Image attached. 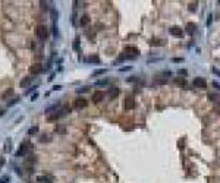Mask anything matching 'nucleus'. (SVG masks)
I'll use <instances>...</instances> for the list:
<instances>
[{
    "mask_svg": "<svg viewBox=\"0 0 220 183\" xmlns=\"http://www.w3.org/2000/svg\"><path fill=\"white\" fill-rule=\"evenodd\" d=\"M30 151H31V144L28 142V141H25V142H22V145L19 147V149L16 151V157H25L27 154H30Z\"/></svg>",
    "mask_w": 220,
    "mask_h": 183,
    "instance_id": "1",
    "label": "nucleus"
},
{
    "mask_svg": "<svg viewBox=\"0 0 220 183\" xmlns=\"http://www.w3.org/2000/svg\"><path fill=\"white\" fill-rule=\"evenodd\" d=\"M35 35L40 38V40H46L49 37V28L46 25H38L35 28Z\"/></svg>",
    "mask_w": 220,
    "mask_h": 183,
    "instance_id": "2",
    "label": "nucleus"
},
{
    "mask_svg": "<svg viewBox=\"0 0 220 183\" xmlns=\"http://www.w3.org/2000/svg\"><path fill=\"white\" fill-rule=\"evenodd\" d=\"M123 107H125V110H134V108H135V100H134V97L128 95V97L125 98Z\"/></svg>",
    "mask_w": 220,
    "mask_h": 183,
    "instance_id": "3",
    "label": "nucleus"
},
{
    "mask_svg": "<svg viewBox=\"0 0 220 183\" xmlns=\"http://www.w3.org/2000/svg\"><path fill=\"white\" fill-rule=\"evenodd\" d=\"M30 72H31L32 75H40V73H43V72H44V64H41V63L32 64V66L30 67Z\"/></svg>",
    "mask_w": 220,
    "mask_h": 183,
    "instance_id": "4",
    "label": "nucleus"
},
{
    "mask_svg": "<svg viewBox=\"0 0 220 183\" xmlns=\"http://www.w3.org/2000/svg\"><path fill=\"white\" fill-rule=\"evenodd\" d=\"M192 84H194V86L198 88V89H206V88H207V81H206L204 78H195Z\"/></svg>",
    "mask_w": 220,
    "mask_h": 183,
    "instance_id": "5",
    "label": "nucleus"
},
{
    "mask_svg": "<svg viewBox=\"0 0 220 183\" xmlns=\"http://www.w3.org/2000/svg\"><path fill=\"white\" fill-rule=\"evenodd\" d=\"M125 53L129 54V56H134V57L140 56V50L137 47H134V45H126V47H125Z\"/></svg>",
    "mask_w": 220,
    "mask_h": 183,
    "instance_id": "6",
    "label": "nucleus"
},
{
    "mask_svg": "<svg viewBox=\"0 0 220 183\" xmlns=\"http://www.w3.org/2000/svg\"><path fill=\"white\" fill-rule=\"evenodd\" d=\"M75 108H78V110H81V108H85L87 106H88V100H85V98H82V97H79L76 101H75Z\"/></svg>",
    "mask_w": 220,
    "mask_h": 183,
    "instance_id": "7",
    "label": "nucleus"
},
{
    "mask_svg": "<svg viewBox=\"0 0 220 183\" xmlns=\"http://www.w3.org/2000/svg\"><path fill=\"white\" fill-rule=\"evenodd\" d=\"M169 32H170V35L178 37V38H181V37L184 35V31H182V28H179V27H172V28L169 29Z\"/></svg>",
    "mask_w": 220,
    "mask_h": 183,
    "instance_id": "8",
    "label": "nucleus"
},
{
    "mask_svg": "<svg viewBox=\"0 0 220 183\" xmlns=\"http://www.w3.org/2000/svg\"><path fill=\"white\" fill-rule=\"evenodd\" d=\"M104 97H106V94L103 93V91H96V93L93 94V101L94 103H100L101 100H104Z\"/></svg>",
    "mask_w": 220,
    "mask_h": 183,
    "instance_id": "9",
    "label": "nucleus"
},
{
    "mask_svg": "<svg viewBox=\"0 0 220 183\" xmlns=\"http://www.w3.org/2000/svg\"><path fill=\"white\" fill-rule=\"evenodd\" d=\"M148 44L151 45V47H160V45L164 44V40H162V38H151L148 41Z\"/></svg>",
    "mask_w": 220,
    "mask_h": 183,
    "instance_id": "10",
    "label": "nucleus"
},
{
    "mask_svg": "<svg viewBox=\"0 0 220 183\" xmlns=\"http://www.w3.org/2000/svg\"><path fill=\"white\" fill-rule=\"evenodd\" d=\"M173 82H175L176 85H181L182 88H186V79H185L184 76H178V78H175V79H173Z\"/></svg>",
    "mask_w": 220,
    "mask_h": 183,
    "instance_id": "11",
    "label": "nucleus"
},
{
    "mask_svg": "<svg viewBox=\"0 0 220 183\" xmlns=\"http://www.w3.org/2000/svg\"><path fill=\"white\" fill-rule=\"evenodd\" d=\"M90 22H91V18L88 16V15H84V16H81V19H79V25H81V27H87Z\"/></svg>",
    "mask_w": 220,
    "mask_h": 183,
    "instance_id": "12",
    "label": "nucleus"
},
{
    "mask_svg": "<svg viewBox=\"0 0 220 183\" xmlns=\"http://www.w3.org/2000/svg\"><path fill=\"white\" fill-rule=\"evenodd\" d=\"M31 82H32V76H27V78H24V79L21 81V88H25V86H28Z\"/></svg>",
    "mask_w": 220,
    "mask_h": 183,
    "instance_id": "13",
    "label": "nucleus"
},
{
    "mask_svg": "<svg viewBox=\"0 0 220 183\" xmlns=\"http://www.w3.org/2000/svg\"><path fill=\"white\" fill-rule=\"evenodd\" d=\"M195 29H197V25L194 24V22H188V24H186V31H188L189 34H194Z\"/></svg>",
    "mask_w": 220,
    "mask_h": 183,
    "instance_id": "14",
    "label": "nucleus"
},
{
    "mask_svg": "<svg viewBox=\"0 0 220 183\" xmlns=\"http://www.w3.org/2000/svg\"><path fill=\"white\" fill-rule=\"evenodd\" d=\"M79 44H81L79 37H75V40H74V42H72V49H74L75 51H78V50H79Z\"/></svg>",
    "mask_w": 220,
    "mask_h": 183,
    "instance_id": "15",
    "label": "nucleus"
},
{
    "mask_svg": "<svg viewBox=\"0 0 220 183\" xmlns=\"http://www.w3.org/2000/svg\"><path fill=\"white\" fill-rule=\"evenodd\" d=\"M109 95H110V98L118 97V95H119V89H118V88H110V89H109Z\"/></svg>",
    "mask_w": 220,
    "mask_h": 183,
    "instance_id": "16",
    "label": "nucleus"
},
{
    "mask_svg": "<svg viewBox=\"0 0 220 183\" xmlns=\"http://www.w3.org/2000/svg\"><path fill=\"white\" fill-rule=\"evenodd\" d=\"M87 62L88 63H100V57L97 56V54H93V56H90L87 59Z\"/></svg>",
    "mask_w": 220,
    "mask_h": 183,
    "instance_id": "17",
    "label": "nucleus"
},
{
    "mask_svg": "<svg viewBox=\"0 0 220 183\" xmlns=\"http://www.w3.org/2000/svg\"><path fill=\"white\" fill-rule=\"evenodd\" d=\"M37 180H38L40 183H52V179H50V177H46V176H38Z\"/></svg>",
    "mask_w": 220,
    "mask_h": 183,
    "instance_id": "18",
    "label": "nucleus"
},
{
    "mask_svg": "<svg viewBox=\"0 0 220 183\" xmlns=\"http://www.w3.org/2000/svg\"><path fill=\"white\" fill-rule=\"evenodd\" d=\"M12 94H13V89H12V88L8 89V91H5V93L2 94V100H6V98H8L9 95H12Z\"/></svg>",
    "mask_w": 220,
    "mask_h": 183,
    "instance_id": "19",
    "label": "nucleus"
},
{
    "mask_svg": "<svg viewBox=\"0 0 220 183\" xmlns=\"http://www.w3.org/2000/svg\"><path fill=\"white\" fill-rule=\"evenodd\" d=\"M21 101V97H13L9 103H8V107H10V106H13V104H16V103H19Z\"/></svg>",
    "mask_w": 220,
    "mask_h": 183,
    "instance_id": "20",
    "label": "nucleus"
},
{
    "mask_svg": "<svg viewBox=\"0 0 220 183\" xmlns=\"http://www.w3.org/2000/svg\"><path fill=\"white\" fill-rule=\"evenodd\" d=\"M109 82H110L109 79H100V81H97V82H96V85H98V86H101V85H103V86H104V85H109Z\"/></svg>",
    "mask_w": 220,
    "mask_h": 183,
    "instance_id": "21",
    "label": "nucleus"
},
{
    "mask_svg": "<svg viewBox=\"0 0 220 183\" xmlns=\"http://www.w3.org/2000/svg\"><path fill=\"white\" fill-rule=\"evenodd\" d=\"M207 98L211 100V101H217V100H220V95H219V94H208Z\"/></svg>",
    "mask_w": 220,
    "mask_h": 183,
    "instance_id": "22",
    "label": "nucleus"
},
{
    "mask_svg": "<svg viewBox=\"0 0 220 183\" xmlns=\"http://www.w3.org/2000/svg\"><path fill=\"white\" fill-rule=\"evenodd\" d=\"M90 91V86H82V88H78L76 89V93L78 94H82V93H88Z\"/></svg>",
    "mask_w": 220,
    "mask_h": 183,
    "instance_id": "23",
    "label": "nucleus"
},
{
    "mask_svg": "<svg viewBox=\"0 0 220 183\" xmlns=\"http://www.w3.org/2000/svg\"><path fill=\"white\" fill-rule=\"evenodd\" d=\"M107 72V69H98V71H96L94 73H93V76H98V75H103V73H106Z\"/></svg>",
    "mask_w": 220,
    "mask_h": 183,
    "instance_id": "24",
    "label": "nucleus"
},
{
    "mask_svg": "<svg viewBox=\"0 0 220 183\" xmlns=\"http://www.w3.org/2000/svg\"><path fill=\"white\" fill-rule=\"evenodd\" d=\"M38 132V126H32L30 130H28V135H35Z\"/></svg>",
    "mask_w": 220,
    "mask_h": 183,
    "instance_id": "25",
    "label": "nucleus"
},
{
    "mask_svg": "<svg viewBox=\"0 0 220 183\" xmlns=\"http://www.w3.org/2000/svg\"><path fill=\"white\" fill-rule=\"evenodd\" d=\"M156 82L157 84H167V79L166 78H156Z\"/></svg>",
    "mask_w": 220,
    "mask_h": 183,
    "instance_id": "26",
    "label": "nucleus"
},
{
    "mask_svg": "<svg viewBox=\"0 0 220 183\" xmlns=\"http://www.w3.org/2000/svg\"><path fill=\"white\" fill-rule=\"evenodd\" d=\"M178 73H179V75H182V76L185 78V76L188 75V71H186V69H179V71H178Z\"/></svg>",
    "mask_w": 220,
    "mask_h": 183,
    "instance_id": "27",
    "label": "nucleus"
},
{
    "mask_svg": "<svg viewBox=\"0 0 220 183\" xmlns=\"http://www.w3.org/2000/svg\"><path fill=\"white\" fill-rule=\"evenodd\" d=\"M10 149H12V147H10V141H8V142H6V147H5V151H6V152H10Z\"/></svg>",
    "mask_w": 220,
    "mask_h": 183,
    "instance_id": "28",
    "label": "nucleus"
},
{
    "mask_svg": "<svg viewBox=\"0 0 220 183\" xmlns=\"http://www.w3.org/2000/svg\"><path fill=\"white\" fill-rule=\"evenodd\" d=\"M132 66H125V67H120V72H126V71H131Z\"/></svg>",
    "mask_w": 220,
    "mask_h": 183,
    "instance_id": "29",
    "label": "nucleus"
},
{
    "mask_svg": "<svg viewBox=\"0 0 220 183\" xmlns=\"http://www.w3.org/2000/svg\"><path fill=\"white\" fill-rule=\"evenodd\" d=\"M47 5H49L47 2H41V9H44V10H47V9H49V8H47Z\"/></svg>",
    "mask_w": 220,
    "mask_h": 183,
    "instance_id": "30",
    "label": "nucleus"
},
{
    "mask_svg": "<svg viewBox=\"0 0 220 183\" xmlns=\"http://www.w3.org/2000/svg\"><path fill=\"white\" fill-rule=\"evenodd\" d=\"M211 71H213V73H216L217 76H220V71H219V69H216V67H213Z\"/></svg>",
    "mask_w": 220,
    "mask_h": 183,
    "instance_id": "31",
    "label": "nucleus"
},
{
    "mask_svg": "<svg viewBox=\"0 0 220 183\" xmlns=\"http://www.w3.org/2000/svg\"><path fill=\"white\" fill-rule=\"evenodd\" d=\"M62 89V85H54L53 86V91H60Z\"/></svg>",
    "mask_w": 220,
    "mask_h": 183,
    "instance_id": "32",
    "label": "nucleus"
},
{
    "mask_svg": "<svg viewBox=\"0 0 220 183\" xmlns=\"http://www.w3.org/2000/svg\"><path fill=\"white\" fill-rule=\"evenodd\" d=\"M189 10H192V12L195 10V3H192V5H189Z\"/></svg>",
    "mask_w": 220,
    "mask_h": 183,
    "instance_id": "33",
    "label": "nucleus"
},
{
    "mask_svg": "<svg viewBox=\"0 0 220 183\" xmlns=\"http://www.w3.org/2000/svg\"><path fill=\"white\" fill-rule=\"evenodd\" d=\"M37 97H38V94H37V93H35V94H34V95H32V97H31V101H35V98H37Z\"/></svg>",
    "mask_w": 220,
    "mask_h": 183,
    "instance_id": "34",
    "label": "nucleus"
},
{
    "mask_svg": "<svg viewBox=\"0 0 220 183\" xmlns=\"http://www.w3.org/2000/svg\"><path fill=\"white\" fill-rule=\"evenodd\" d=\"M213 85H214V86H216V88H217V89H220V85H219V84H217V82H213Z\"/></svg>",
    "mask_w": 220,
    "mask_h": 183,
    "instance_id": "35",
    "label": "nucleus"
},
{
    "mask_svg": "<svg viewBox=\"0 0 220 183\" xmlns=\"http://www.w3.org/2000/svg\"><path fill=\"white\" fill-rule=\"evenodd\" d=\"M3 164H5V160H3V158H0V167H2Z\"/></svg>",
    "mask_w": 220,
    "mask_h": 183,
    "instance_id": "36",
    "label": "nucleus"
},
{
    "mask_svg": "<svg viewBox=\"0 0 220 183\" xmlns=\"http://www.w3.org/2000/svg\"><path fill=\"white\" fill-rule=\"evenodd\" d=\"M6 180H8V177H5V179H0V183H6Z\"/></svg>",
    "mask_w": 220,
    "mask_h": 183,
    "instance_id": "37",
    "label": "nucleus"
}]
</instances>
